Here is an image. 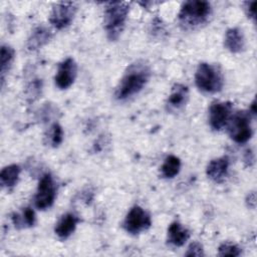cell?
<instances>
[{"mask_svg": "<svg viewBox=\"0 0 257 257\" xmlns=\"http://www.w3.org/2000/svg\"><path fill=\"white\" fill-rule=\"evenodd\" d=\"M204 252H203V247L200 243L198 242H194L192 243L189 248L188 251L186 253V256H203Z\"/></svg>", "mask_w": 257, "mask_h": 257, "instance_id": "cell-23", "label": "cell"}, {"mask_svg": "<svg viewBox=\"0 0 257 257\" xmlns=\"http://www.w3.org/2000/svg\"><path fill=\"white\" fill-rule=\"evenodd\" d=\"M218 254L220 256H239L241 254V250L234 244L224 243L219 247Z\"/></svg>", "mask_w": 257, "mask_h": 257, "instance_id": "cell-22", "label": "cell"}, {"mask_svg": "<svg viewBox=\"0 0 257 257\" xmlns=\"http://www.w3.org/2000/svg\"><path fill=\"white\" fill-rule=\"evenodd\" d=\"M14 58V50L10 46L3 45L1 47V56H0V64H1V80L4 81V76L8 72L9 67Z\"/></svg>", "mask_w": 257, "mask_h": 257, "instance_id": "cell-20", "label": "cell"}, {"mask_svg": "<svg viewBox=\"0 0 257 257\" xmlns=\"http://www.w3.org/2000/svg\"><path fill=\"white\" fill-rule=\"evenodd\" d=\"M48 140L52 147H57L63 140V131L58 123H53L48 132Z\"/></svg>", "mask_w": 257, "mask_h": 257, "instance_id": "cell-21", "label": "cell"}, {"mask_svg": "<svg viewBox=\"0 0 257 257\" xmlns=\"http://www.w3.org/2000/svg\"><path fill=\"white\" fill-rule=\"evenodd\" d=\"M188 87L183 84H176L168 98L169 109L181 108L188 99Z\"/></svg>", "mask_w": 257, "mask_h": 257, "instance_id": "cell-15", "label": "cell"}, {"mask_svg": "<svg viewBox=\"0 0 257 257\" xmlns=\"http://www.w3.org/2000/svg\"><path fill=\"white\" fill-rule=\"evenodd\" d=\"M20 171L21 169L18 165H10L3 168L0 174L1 185L7 188H11L15 186L18 182Z\"/></svg>", "mask_w": 257, "mask_h": 257, "instance_id": "cell-17", "label": "cell"}, {"mask_svg": "<svg viewBox=\"0 0 257 257\" xmlns=\"http://www.w3.org/2000/svg\"><path fill=\"white\" fill-rule=\"evenodd\" d=\"M12 221L17 228L31 227L35 223L34 211L31 208H25L21 213L13 214Z\"/></svg>", "mask_w": 257, "mask_h": 257, "instance_id": "cell-18", "label": "cell"}, {"mask_svg": "<svg viewBox=\"0 0 257 257\" xmlns=\"http://www.w3.org/2000/svg\"><path fill=\"white\" fill-rule=\"evenodd\" d=\"M150 74V68L147 64L141 62L132 64L116 87L115 97L123 100L139 93L148 82Z\"/></svg>", "mask_w": 257, "mask_h": 257, "instance_id": "cell-1", "label": "cell"}, {"mask_svg": "<svg viewBox=\"0 0 257 257\" xmlns=\"http://www.w3.org/2000/svg\"><path fill=\"white\" fill-rule=\"evenodd\" d=\"M55 185L52 177L49 174H45L39 181L37 193L35 195V206L39 210H45L49 208L55 199L56 195Z\"/></svg>", "mask_w": 257, "mask_h": 257, "instance_id": "cell-7", "label": "cell"}, {"mask_svg": "<svg viewBox=\"0 0 257 257\" xmlns=\"http://www.w3.org/2000/svg\"><path fill=\"white\" fill-rule=\"evenodd\" d=\"M229 159L227 157H221L212 160L207 166V176L216 183H222L228 172Z\"/></svg>", "mask_w": 257, "mask_h": 257, "instance_id": "cell-11", "label": "cell"}, {"mask_svg": "<svg viewBox=\"0 0 257 257\" xmlns=\"http://www.w3.org/2000/svg\"><path fill=\"white\" fill-rule=\"evenodd\" d=\"M189 237V231L179 222H173L168 228V241L175 246L184 245Z\"/></svg>", "mask_w": 257, "mask_h": 257, "instance_id": "cell-14", "label": "cell"}, {"mask_svg": "<svg viewBox=\"0 0 257 257\" xmlns=\"http://www.w3.org/2000/svg\"><path fill=\"white\" fill-rule=\"evenodd\" d=\"M128 11V2L114 1L106 4L104 9L103 25L108 39L116 40L118 38L124 27Z\"/></svg>", "mask_w": 257, "mask_h": 257, "instance_id": "cell-2", "label": "cell"}, {"mask_svg": "<svg viewBox=\"0 0 257 257\" xmlns=\"http://www.w3.org/2000/svg\"><path fill=\"white\" fill-rule=\"evenodd\" d=\"M77 74V65L75 61L68 57L63 60L57 69L55 75V84L60 89L68 88L73 82Z\"/></svg>", "mask_w": 257, "mask_h": 257, "instance_id": "cell-10", "label": "cell"}, {"mask_svg": "<svg viewBox=\"0 0 257 257\" xmlns=\"http://www.w3.org/2000/svg\"><path fill=\"white\" fill-rule=\"evenodd\" d=\"M181 169V161L176 156H168L161 167L162 175L165 178H174L176 175L179 174Z\"/></svg>", "mask_w": 257, "mask_h": 257, "instance_id": "cell-19", "label": "cell"}, {"mask_svg": "<svg viewBox=\"0 0 257 257\" xmlns=\"http://www.w3.org/2000/svg\"><path fill=\"white\" fill-rule=\"evenodd\" d=\"M151 225L152 221L149 213L140 206L133 207L123 221L124 229L131 234L141 233L150 228Z\"/></svg>", "mask_w": 257, "mask_h": 257, "instance_id": "cell-6", "label": "cell"}, {"mask_svg": "<svg viewBox=\"0 0 257 257\" xmlns=\"http://www.w3.org/2000/svg\"><path fill=\"white\" fill-rule=\"evenodd\" d=\"M247 204H248L249 207L255 208V206H256V195H255L254 192H252V193H250L248 195V197H247Z\"/></svg>", "mask_w": 257, "mask_h": 257, "instance_id": "cell-25", "label": "cell"}, {"mask_svg": "<svg viewBox=\"0 0 257 257\" xmlns=\"http://www.w3.org/2000/svg\"><path fill=\"white\" fill-rule=\"evenodd\" d=\"M76 6L73 2H60L53 6L49 21L56 29L67 27L73 20Z\"/></svg>", "mask_w": 257, "mask_h": 257, "instance_id": "cell-8", "label": "cell"}, {"mask_svg": "<svg viewBox=\"0 0 257 257\" xmlns=\"http://www.w3.org/2000/svg\"><path fill=\"white\" fill-rule=\"evenodd\" d=\"M51 37V33L49 29L43 26H38L35 28L28 39V48L30 50L37 49L47 43Z\"/></svg>", "mask_w": 257, "mask_h": 257, "instance_id": "cell-16", "label": "cell"}, {"mask_svg": "<svg viewBox=\"0 0 257 257\" xmlns=\"http://www.w3.org/2000/svg\"><path fill=\"white\" fill-rule=\"evenodd\" d=\"M251 112L253 114H256V101H255V99L251 103Z\"/></svg>", "mask_w": 257, "mask_h": 257, "instance_id": "cell-26", "label": "cell"}, {"mask_svg": "<svg viewBox=\"0 0 257 257\" xmlns=\"http://www.w3.org/2000/svg\"><path fill=\"white\" fill-rule=\"evenodd\" d=\"M228 133L230 138L238 143L243 144L250 140L252 136L251 115L248 111H237L230 116L228 120Z\"/></svg>", "mask_w": 257, "mask_h": 257, "instance_id": "cell-5", "label": "cell"}, {"mask_svg": "<svg viewBox=\"0 0 257 257\" xmlns=\"http://www.w3.org/2000/svg\"><path fill=\"white\" fill-rule=\"evenodd\" d=\"M224 44L225 47L233 53L242 51L245 46V39L242 30H240L239 28L228 29L225 34Z\"/></svg>", "mask_w": 257, "mask_h": 257, "instance_id": "cell-13", "label": "cell"}, {"mask_svg": "<svg viewBox=\"0 0 257 257\" xmlns=\"http://www.w3.org/2000/svg\"><path fill=\"white\" fill-rule=\"evenodd\" d=\"M195 82L198 88L202 91L213 93L222 89L224 79L217 66L203 62L200 63L197 68Z\"/></svg>", "mask_w": 257, "mask_h": 257, "instance_id": "cell-4", "label": "cell"}, {"mask_svg": "<svg viewBox=\"0 0 257 257\" xmlns=\"http://www.w3.org/2000/svg\"><path fill=\"white\" fill-rule=\"evenodd\" d=\"M211 13V5L207 1H187L183 4L179 21L184 29H192L204 24Z\"/></svg>", "mask_w": 257, "mask_h": 257, "instance_id": "cell-3", "label": "cell"}, {"mask_svg": "<svg viewBox=\"0 0 257 257\" xmlns=\"http://www.w3.org/2000/svg\"><path fill=\"white\" fill-rule=\"evenodd\" d=\"M232 112V103L221 101L213 103L209 108V122L213 130L220 131L228 122Z\"/></svg>", "mask_w": 257, "mask_h": 257, "instance_id": "cell-9", "label": "cell"}, {"mask_svg": "<svg viewBox=\"0 0 257 257\" xmlns=\"http://www.w3.org/2000/svg\"><path fill=\"white\" fill-rule=\"evenodd\" d=\"M256 5H257L256 1H249V2L244 3V8H245L246 14L248 15V17H250L254 20H255V15H256Z\"/></svg>", "mask_w": 257, "mask_h": 257, "instance_id": "cell-24", "label": "cell"}, {"mask_svg": "<svg viewBox=\"0 0 257 257\" xmlns=\"http://www.w3.org/2000/svg\"><path fill=\"white\" fill-rule=\"evenodd\" d=\"M79 219L71 213H67L63 215L55 226V229H54L55 234L61 239H65L69 237L75 230V227Z\"/></svg>", "mask_w": 257, "mask_h": 257, "instance_id": "cell-12", "label": "cell"}]
</instances>
